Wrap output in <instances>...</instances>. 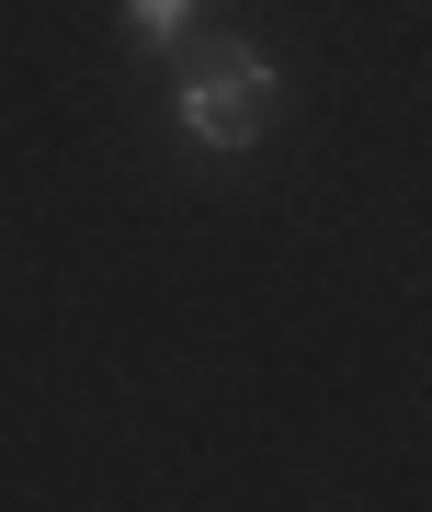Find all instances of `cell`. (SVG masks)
<instances>
[{
	"label": "cell",
	"mask_w": 432,
	"mask_h": 512,
	"mask_svg": "<svg viewBox=\"0 0 432 512\" xmlns=\"http://www.w3.org/2000/svg\"><path fill=\"white\" fill-rule=\"evenodd\" d=\"M273 103H285V80H273L262 46H228L216 69H194V80L171 92L182 137H205V148H251V137H273Z\"/></svg>",
	"instance_id": "cell-1"
},
{
	"label": "cell",
	"mask_w": 432,
	"mask_h": 512,
	"mask_svg": "<svg viewBox=\"0 0 432 512\" xmlns=\"http://www.w3.org/2000/svg\"><path fill=\"white\" fill-rule=\"evenodd\" d=\"M194 23H205V0H126V35L137 46H182Z\"/></svg>",
	"instance_id": "cell-2"
}]
</instances>
